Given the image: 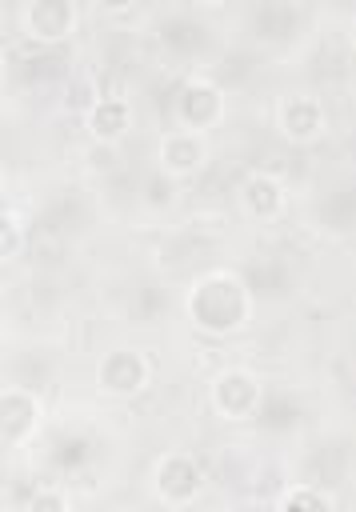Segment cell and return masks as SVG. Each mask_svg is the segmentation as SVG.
<instances>
[{
    "instance_id": "cell-1",
    "label": "cell",
    "mask_w": 356,
    "mask_h": 512,
    "mask_svg": "<svg viewBox=\"0 0 356 512\" xmlns=\"http://www.w3.org/2000/svg\"><path fill=\"white\" fill-rule=\"evenodd\" d=\"M188 312H192V320H196L200 328H208V332H228V328H236V324L244 320V312H248L244 284H240L236 276H228V272H212V276H204V280L192 288Z\"/></svg>"
},
{
    "instance_id": "cell-2",
    "label": "cell",
    "mask_w": 356,
    "mask_h": 512,
    "mask_svg": "<svg viewBox=\"0 0 356 512\" xmlns=\"http://www.w3.org/2000/svg\"><path fill=\"white\" fill-rule=\"evenodd\" d=\"M96 380H100V388H108L116 396H132V392H140L148 384V360L140 352H132V348H112L100 360Z\"/></svg>"
},
{
    "instance_id": "cell-3",
    "label": "cell",
    "mask_w": 356,
    "mask_h": 512,
    "mask_svg": "<svg viewBox=\"0 0 356 512\" xmlns=\"http://www.w3.org/2000/svg\"><path fill=\"white\" fill-rule=\"evenodd\" d=\"M212 404L224 412V416H248L256 404H260V384L252 372L244 368H228L216 376L212 384Z\"/></svg>"
},
{
    "instance_id": "cell-4",
    "label": "cell",
    "mask_w": 356,
    "mask_h": 512,
    "mask_svg": "<svg viewBox=\"0 0 356 512\" xmlns=\"http://www.w3.org/2000/svg\"><path fill=\"white\" fill-rule=\"evenodd\" d=\"M204 156H208V144H204V136L192 132V128H172V132H164V140H160V164H164L172 176L196 172V168L204 164Z\"/></svg>"
},
{
    "instance_id": "cell-5",
    "label": "cell",
    "mask_w": 356,
    "mask_h": 512,
    "mask_svg": "<svg viewBox=\"0 0 356 512\" xmlns=\"http://www.w3.org/2000/svg\"><path fill=\"white\" fill-rule=\"evenodd\" d=\"M36 424H40V404L20 388H4L0 392V440L20 444L32 436Z\"/></svg>"
},
{
    "instance_id": "cell-6",
    "label": "cell",
    "mask_w": 356,
    "mask_h": 512,
    "mask_svg": "<svg viewBox=\"0 0 356 512\" xmlns=\"http://www.w3.org/2000/svg\"><path fill=\"white\" fill-rule=\"evenodd\" d=\"M220 112H224V100H220V92L212 84H204V80L184 84V92H180V120H184V128L200 132L208 124H216Z\"/></svg>"
},
{
    "instance_id": "cell-7",
    "label": "cell",
    "mask_w": 356,
    "mask_h": 512,
    "mask_svg": "<svg viewBox=\"0 0 356 512\" xmlns=\"http://www.w3.org/2000/svg\"><path fill=\"white\" fill-rule=\"evenodd\" d=\"M324 128V112L312 96H288L280 104V132L288 140H312Z\"/></svg>"
},
{
    "instance_id": "cell-8",
    "label": "cell",
    "mask_w": 356,
    "mask_h": 512,
    "mask_svg": "<svg viewBox=\"0 0 356 512\" xmlns=\"http://www.w3.org/2000/svg\"><path fill=\"white\" fill-rule=\"evenodd\" d=\"M156 488H160V496H168V500H188V496H196V488H200V468H196V460H188V456H164L160 468H156Z\"/></svg>"
},
{
    "instance_id": "cell-9",
    "label": "cell",
    "mask_w": 356,
    "mask_h": 512,
    "mask_svg": "<svg viewBox=\"0 0 356 512\" xmlns=\"http://www.w3.org/2000/svg\"><path fill=\"white\" fill-rule=\"evenodd\" d=\"M128 120H132V112H128V104L116 100V96H100V100L92 104V112H88V128H92V136L104 140V144L120 140V136L128 132Z\"/></svg>"
},
{
    "instance_id": "cell-10",
    "label": "cell",
    "mask_w": 356,
    "mask_h": 512,
    "mask_svg": "<svg viewBox=\"0 0 356 512\" xmlns=\"http://www.w3.org/2000/svg\"><path fill=\"white\" fill-rule=\"evenodd\" d=\"M240 200H244V208H248L252 216H276V212L284 208V188H280L276 176L252 172V176L244 180V188H240Z\"/></svg>"
},
{
    "instance_id": "cell-11",
    "label": "cell",
    "mask_w": 356,
    "mask_h": 512,
    "mask_svg": "<svg viewBox=\"0 0 356 512\" xmlns=\"http://www.w3.org/2000/svg\"><path fill=\"white\" fill-rule=\"evenodd\" d=\"M28 24H32L36 36L56 40V36H64L68 24H72V4H64V0H40V4L28 8Z\"/></svg>"
},
{
    "instance_id": "cell-12",
    "label": "cell",
    "mask_w": 356,
    "mask_h": 512,
    "mask_svg": "<svg viewBox=\"0 0 356 512\" xmlns=\"http://www.w3.org/2000/svg\"><path fill=\"white\" fill-rule=\"evenodd\" d=\"M328 508H332L328 496H320L312 488H296V492H288L280 500V512H328Z\"/></svg>"
},
{
    "instance_id": "cell-13",
    "label": "cell",
    "mask_w": 356,
    "mask_h": 512,
    "mask_svg": "<svg viewBox=\"0 0 356 512\" xmlns=\"http://www.w3.org/2000/svg\"><path fill=\"white\" fill-rule=\"evenodd\" d=\"M32 512H68V496L60 488H40L32 496Z\"/></svg>"
},
{
    "instance_id": "cell-14",
    "label": "cell",
    "mask_w": 356,
    "mask_h": 512,
    "mask_svg": "<svg viewBox=\"0 0 356 512\" xmlns=\"http://www.w3.org/2000/svg\"><path fill=\"white\" fill-rule=\"evenodd\" d=\"M0 80H4V48H0Z\"/></svg>"
}]
</instances>
